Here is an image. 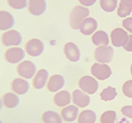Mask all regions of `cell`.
<instances>
[{
    "label": "cell",
    "instance_id": "cell-1",
    "mask_svg": "<svg viewBox=\"0 0 132 123\" xmlns=\"http://www.w3.org/2000/svg\"><path fill=\"white\" fill-rule=\"evenodd\" d=\"M89 14L90 11L88 8L82 7V6H76V7H75L71 10L70 14V18H69V21H70L71 28L73 30L80 29L83 20L87 18Z\"/></svg>",
    "mask_w": 132,
    "mask_h": 123
},
{
    "label": "cell",
    "instance_id": "cell-28",
    "mask_svg": "<svg viewBox=\"0 0 132 123\" xmlns=\"http://www.w3.org/2000/svg\"><path fill=\"white\" fill-rule=\"evenodd\" d=\"M131 12H132V8L131 7H127V6H125L124 4H122L121 3L119 4L118 10H117V14H118V15L119 17H121V18L126 17L128 15H130Z\"/></svg>",
    "mask_w": 132,
    "mask_h": 123
},
{
    "label": "cell",
    "instance_id": "cell-29",
    "mask_svg": "<svg viewBox=\"0 0 132 123\" xmlns=\"http://www.w3.org/2000/svg\"><path fill=\"white\" fill-rule=\"evenodd\" d=\"M122 91L126 97L132 98V80H128L123 84Z\"/></svg>",
    "mask_w": 132,
    "mask_h": 123
},
{
    "label": "cell",
    "instance_id": "cell-14",
    "mask_svg": "<svg viewBox=\"0 0 132 123\" xmlns=\"http://www.w3.org/2000/svg\"><path fill=\"white\" fill-rule=\"evenodd\" d=\"M64 77L59 74H53L49 78L47 83V89L50 92H57L64 86Z\"/></svg>",
    "mask_w": 132,
    "mask_h": 123
},
{
    "label": "cell",
    "instance_id": "cell-5",
    "mask_svg": "<svg viewBox=\"0 0 132 123\" xmlns=\"http://www.w3.org/2000/svg\"><path fill=\"white\" fill-rule=\"evenodd\" d=\"M25 50L29 56L36 58L43 54L44 51V44L39 39H31L26 43Z\"/></svg>",
    "mask_w": 132,
    "mask_h": 123
},
{
    "label": "cell",
    "instance_id": "cell-31",
    "mask_svg": "<svg viewBox=\"0 0 132 123\" xmlns=\"http://www.w3.org/2000/svg\"><path fill=\"white\" fill-rule=\"evenodd\" d=\"M122 24L125 29H126L129 32L132 33V17H129L127 19H125L122 22Z\"/></svg>",
    "mask_w": 132,
    "mask_h": 123
},
{
    "label": "cell",
    "instance_id": "cell-15",
    "mask_svg": "<svg viewBox=\"0 0 132 123\" xmlns=\"http://www.w3.org/2000/svg\"><path fill=\"white\" fill-rule=\"evenodd\" d=\"M15 20L13 14L5 10H0V31L10 30L14 25Z\"/></svg>",
    "mask_w": 132,
    "mask_h": 123
},
{
    "label": "cell",
    "instance_id": "cell-36",
    "mask_svg": "<svg viewBox=\"0 0 132 123\" xmlns=\"http://www.w3.org/2000/svg\"><path fill=\"white\" fill-rule=\"evenodd\" d=\"M130 73L132 75V64H131V67H130Z\"/></svg>",
    "mask_w": 132,
    "mask_h": 123
},
{
    "label": "cell",
    "instance_id": "cell-11",
    "mask_svg": "<svg viewBox=\"0 0 132 123\" xmlns=\"http://www.w3.org/2000/svg\"><path fill=\"white\" fill-rule=\"evenodd\" d=\"M10 88L14 94L22 95L29 91L30 84L26 79H23L21 78H16L11 82Z\"/></svg>",
    "mask_w": 132,
    "mask_h": 123
},
{
    "label": "cell",
    "instance_id": "cell-24",
    "mask_svg": "<svg viewBox=\"0 0 132 123\" xmlns=\"http://www.w3.org/2000/svg\"><path fill=\"white\" fill-rule=\"evenodd\" d=\"M118 93L116 91V89L113 87L109 86L108 88H105L103 91L101 92L100 97L101 100L103 101H111L114 100L115 97L117 96Z\"/></svg>",
    "mask_w": 132,
    "mask_h": 123
},
{
    "label": "cell",
    "instance_id": "cell-27",
    "mask_svg": "<svg viewBox=\"0 0 132 123\" xmlns=\"http://www.w3.org/2000/svg\"><path fill=\"white\" fill-rule=\"evenodd\" d=\"M6 1L10 8L18 10L25 8L28 4L27 0H6Z\"/></svg>",
    "mask_w": 132,
    "mask_h": 123
},
{
    "label": "cell",
    "instance_id": "cell-2",
    "mask_svg": "<svg viewBox=\"0 0 132 123\" xmlns=\"http://www.w3.org/2000/svg\"><path fill=\"white\" fill-rule=\"evenodd\" d=\"M22 35L21 34L15 31V30H10V31H5L1 36L2 44L4 46H16L22 42Z\"/></svg>",
    "mask_w": 132,
    "mask_h": 123
},
{
    "label": "cell",
    "instance_id": "cell-25",
    "mask_svg": "<svg viewBox=\"0 0 132 123\" xmlns=\"http://www.w3.org/2000/svg\"><path fill=\"white\" fill-rule=\"evenodd\" d=\"M117 5H118L117 0H100V6L102 10L108 13L113 12L117 8Z\"/></svg>",
    "mask_w": 132,
    "mask_h": 123
},
{
    "label": "cell",
    "instance_id": "cell-21",
    "mask_svg": "<svg viewBox=\"0 0 132 123\" xmlns=\"http://www.w3.org/2000/svg\"><path fill=\"white\" fill-rule=\"evenodd\" d=\"M92 41L95 46H108L109 43V35L103 31H98L92 36Z\"/></svg>",
    "mask_w": 132,
    "mask_h": 123
},
{
    "label": "cell",
    "instance_id": "cell-32",
    "mask_svg": "<svg viewBox=\"0 0 132 123\" xmlns=\"http://www.w3.org/2000/svg\"><path fill=\"white\" fill-rule=\"evenodd\" d=\"M123 47H124V49L125 51H127V52H132V35H129L127 42Z\"/></svg>",
    "mask_w": 132,
    "mask_h": 123
},
{
    "label": "cell",
    "instance_id": "cell-12",
    "mask_svg": "<svg viewBox=\"0 0 132 123\" xmlns=\"http://www.w3.org/2000/svg\"><path fill=\"white\" fill-rule=\"evenodd\" d=\"M64 52L65 56L70 62H78L80 58V52L78 46L73 42H68L64 46Z\"/></svg>",
    "mask_w": 132,
    "mask_h": 123
},
{
    "label": "cell",
    "instance_id": "cell-22",
    "mask_svg": "<svg viewBox=\"0 0 132 123\" xmlns=\"http://www.w3.org/2000/svg\"><path fill=\"white\" fill-rule=\"evenodd\" d=\"M43 123H63V118L59 113L53 110L45 111L42 116Z\"/></svg>",
    "mask_w": 132,
    "mask_h": 123
},
{
    "label": "cell",
    "instance_id": "cell-8",
    "mask_svg": "<svg viewBox=\"0 0 132 123\" xmlns=\"http://www.w3.org/2000/svg\"><path fill=\"white\" fill-rule=\"evenodd\" d=\"M25 58V51L20 47H11L5 51L4 59L6 62L11 64L19 63Z\"/></svg>",
    "mask_w": 132,
    "mask_h": 123
},
{
    "label": "cell",
    "instance_id": "cell-16",
    "mask_svg": "<svg viewBox=\"0 0 132 123\" xmlns=\"http://www.w3.org/2000/svg\"><path fill=\"white\" fill-rule=\"evenodd\" d=\"M48 79V72L46 69H40L37 71L32 80V86L36 89H42L46 85Z\"/></svg>",
    "mask_w": 132,
    "mask_h": 123
},
{
    "label": "cell",
    "instance_id": "cell-34",
    "mask_svg": "<svg viewBox=\"0 0 132 123\" xmlns=\"http://www.w3.org/2000/svg\"><path fill=\"white\" fill-rule=\"evenodd\" d=\"M120 3L125 6L132 8V0H120Z\"/></svg>",
    "mask_w": 132,
    "mask_h": 123
},
{
    "label": "cell",
    "instance_id": "cell-18",
    "mask_svg": "<svg viewBox=\"0 0 132 123\" xmlns=\"http://www.w3.org/2000/svg\"><path fill=\"white\" fill-rule=\"evenodd\" d=\"M78 113H79V109L76 106H67L66 107L63 108L61 110V116L64 121L67 122L74 121L78 117Z\"/></svg>",
    "mask_w": 132,
    "mask_h": 123
},
{
    "label": "cell",
    "instance_id": "cell-17",
    "mask_svg": "<svg viewBox=\"0 0 132 123\" xmlns=\"http://www.w3.org/2000/svg\"><path fill=\"white\" fill-rule=\"evenodd\" d=\"M97 28V22L93 18H86L83 20L81 25L80 27V31L82 33L83 35H90Z\"/></svg>",
    "mask_w": 132,
    "mask_h": 123
},
{
    "label": "cell",
    "instance_id": "cell-33",
    "mask_svg": "<svg viewBox=\"0 0 132 123\" xmlns=\"http://www.w3.org/2000/svg\"><path fill=\"white\" fill-rule=\"evenodd\" d=\"M96 1H97V0H79V2L80 4L84 6H86V7L93 5L96 3Z\"/></svg>",
    "mask_w": 132,
    "mask_h": 123
},
{
    "label": "cell",
    "instance_id": "cell-26",
    "mask_svg": "<svg viewBox=\"0 0 132 123\" xmlns=\"http://www.w3.org/2000/svg\"><path fill=\"white\" fill-rule=\"evenodd\" d=\"M116 112L113 110H108L102 114L100 117L101 123H114L116 120Z\"/></svg>",
    "mask_w": 132,
    "mask_h": 123
},
{
    "label": "cell",
    "instance_id": "cell-4",
    "mask_svg": "<svg viewBox=\"0 0 132 123\" xmlns=\"http://www.w3.org/2000/svg\"><path fill=\"white\" fill-rule=\"evenodd\" d=\"M95 59L100 63H109L113 59V49L109 46H98L94 52Z\"/></svg>",
    "mask_w": 132,
    "mask_h": 123
},
{
    "label": "cell",
    "instance_id": "cell-23",
    "mask_svg": "<svg viewBox=\"0 0 132 123\" xmlns=\"http://www.w3.org/2000/svg\"><path fill=\"white\" fill-rule=\"evenodd\" d=\"M97 120V115L92 110H86L78 116V123H94Z\"/></svg>",
    "mask_w": 132,
    "mask_h": 123
},
{
    "label": "cell",
    "instance_id": "cell-7",
    "mask_svg": "<svg viewBox=\"0 0 132 123\" xmlns=\"http://www.w3.org/2000/svg\"><path fill=\"white\" fill-rule=\"evenodd\" d=\"M91 73L99 80H106L111 76L112 70L109 65L105 63H94L91 68Z\"/></svg>",
    "mask_w": 132,
    "mask_h": 123
},
{
    "label": "cell",
    "instance_id": "cell-35",
    "mask_svg": "<svg viewBox=\"0 0 132 123\" xmlns=\"http://www.w3.org/2000/svg\"><path fill=\"white\" fill-rule=\"evenodd\" d=\"M3 106H4V103H3V100H2V99L0 98V110H2V108H3Z\"/></svg>",
    "mask_w": 132,
    "mask_h": 123
},
{
    "label": "cell",
    "instance_id": "cell-3",
    "mask_svg": "<svg viewBox=\"0 0 132 123\" xmlns=\"http://www.w3.org/2000/svg\"><path fill=\"white\" fill-rule=\"evenodd\" d=\"M36 71H37L36 65L31 61H29V60H26V61L20 62L16 68L17 73L20 77L26 79H30L32 77H34Z\"/></svg>",
    "mask_w": 132,
    "mask_h": 123
},
{
    "label": "cell",
    "instance_id": "cell-19",
    "mask_svg": "<svg viewBox=\"0 0 132 123\" xmlns=\"http://www.w3.org/2000/svg\"><path fill=\"white\" fill-rule=\"evenodd\" d=\"M71 101L70 94L66 90H62L58 92L53 96V102L57 106L59 107H64L68 106Z\"/></svg>",
    "mask_w": 132,
    "mask_h": 123
},
{
    "label": "cell",
    "instance_id": "cell-20",
    "mask_svg": "<svg viewBox=\"0 0 132 123\" xmlns=\"http://www.w3.org/2000/svg\"><path fill=\"white\" fill-rule=\"evenodd\" d=\"M2 100L3 103H4V106L8 109H14V108L18 106V105L20 103V98L18 97V95L11 92L5 93L3 95Z\"/></svg>",
    "mask_w": 132,
    "mask_h": 123
},
{
    "label": "cell",
    "instance_id": "cell-6",
    "mask_svg": "<svg viewBox=\"0 0 132 123\" xmlns=\"http://www.w3.org/2000/svg\"><path fill=\"white\" fill-rule=\"evenodd\" d=\"M78 85L82 91L88 94H93L98 89V83L93 77L84 76L80 79Z\"/></svg>",
    "mask_w": 132,
    "mask_h": 123
},
{
    "label": "cell",
    "instance_id": "cell-13",
    "mask_svg": "<svg viewBox=\"0 0 132 123\" xmlns=\"http://www.w3.org/2000/svg\"><path fill=\"white\" fill-rule=\"evenodd\" d=\"M72 100H73V103L76 105L77 106L80 108H84L89 106L91 99L88 96L87 94L80 89H76L74 90L73 94H72Z\"/></svg>",
    "mask_w": 132,
    "mask_h": 123
},
{
    "label": "cell",
    "instance_id": "cell-10",
    "mask_svg": "<svg viewBox=\"0 0 132 123\" xmlns=\"http://www.w3.org/2000/svg\"><path fill=\"white\" fill-rule=\"evenodd\" d=\"M27 8L31 14L34 16H39L46 11L47 3L45 0H29Z\"/></svg>",
    "mask_w": 132,
    "mask_h": 123
},
{
    "label": "cell",
    "instance_id": "cell-9",
    "mask_svg": "<svg viewBox=\"0 0 132 123\" xmlns=\"http://www.w3.org/2000/svg\"><path fill=\"white\" fill-rule=\"evenodd\" d=\"M129 35L127 32L121 28H117L111 32V41L116 47L124 46L128 41Z\"/></svg>",
    "mask_w": 132,
    "mask_h": 123
},
{
    "label": "cell",
    "instance_id": "cell-30",
    "mask_svg": "<svg viewBox=\"0 0 132 123\" xmlns=\"http://www.w3.org/2000/svg\"><path fill=\"white\" fill-rule=\"evenodd\" d=\"M121 113L126 117L132 119V106H125L122 107Z\"/></svg>",
    "mask_w": 132,
    "mask_h": 123
},
{
    "label": "cell",
    "instance_id": "cell-37",
    "mask_svg": "<svg viewBox=\"0 0 132 123\" xmlns=\"http://www.w3.org/2000/svg\"><path fill=\"white\" fill-rule=\"evenodd\" d=\"M0 123H3V121H1V120H0Z\"/></svg>",
    "mask_w": 132,
    "mask_h": 123
}]
</instances>
